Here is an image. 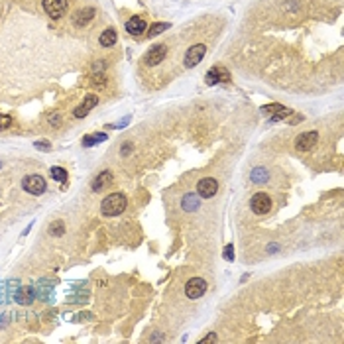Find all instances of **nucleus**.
Wrapping results in <instances>:
<instances>
[{"instance_id":"obj_26","label":"nucleus","mask_w":344,"mask_h":344,"mask_svg":"<svg viewBox=\"0 0 344 344\" xmlns=\"http://www.w3.org/2000/svg\"><path fill=\"white\" fill-rule=\"evenodd\" d=\"M207 343H217V335H215V333L207 335V337H205V339H203V341H201L199 344H207Z\"/></svg>"},{"instance_id":"obj_19","label":"nucleus","mask_w":344,"mask_h":344,"mask_svg":"<svg viewBox=\"0 0 344 344\" xmlns=\"http://www.w3.org/2000/svg\"><path fill=\"white\" fill-rule=\"evenodd\" d=\"M268 177H270V175H268V171H266L264 167H256V169L252 171V181H254V183H266Z\"/></svg>"},{"instance_id":"obj_24","label":"nucleus","mask_w":344,"mask_h":344,"mask_svg":"<svg viewBox=\"0 0 344 344\" xmlns=\"http://www.w3.org/2000/svg\"><path fill=\"white\" fill-rule=\"evenodd\" d=\"M12 126V118L8 114H0V130H6Z\"/></svg>"},{"instance_id":"obj_18","label":"nucleus","mask_w":344,"mask_h":344,"mask_svg":"<svg viewBox=\"0 0 344 344\" xmlns=\"http://www.w3.org/2000/svg\"><path fill=\"white\" fill-rule=\"evenodd\" d=\"M181 207H183V211H197L199 209V197L197 195H185L183 197V201H181Z\"/></svg>"},{"instance_id":"obj_6","label":"nucleus","mask_w":344,"mask_h":344,"mask_svg":"<svg viewBox=\"0 0 344 344\" xmlns=\"http://www.w3.org/2000/svg\"><path fill=\"white\" fill-rule=\"evenodd\" d=\"M217 191H219V181L213 179V177H205V179H201V181L197 183V193H199V197H203V199L215 197Z\"/></svg>"},{"instance_id":"obj_23","label":"nucleus","mask_w":344,"mask_h":344,"mask_svg":"<svg viewBox=\"0 0 344 344\" xmlns=\"http://www.w3.org/2000/svg\"><path fill=\"white\" fill-rule=\"evenodd\" d=\"M167 28H169V24H165V22H159V24H154V26L150 28V31H148V37H156L157 33L165 31Z\"/></svg>"},{"instance_id":"obj_1","label":"nucleus","mask_w":344,"mask_h":344,"mask_svg":"<svg viewBox=\"0 0 344 344\" xmlns=\"http://www.w3.org/2000/svg\"><path fill=\"white\" fill-rule=\"evenodd\" d=\"M126 205H128L126 195H122V193H110L108 197H104V201L100 205V211H102L104 217H118V215H122L126 211Z\"/></svg>"},{"instance_id":"obj_15","label":"nucleus","mask_w":344,"mask_h":344,"mask_svg":"<svg viewBox=\"0 0 344 344\" xmlns=\"http://www.w3.org/2000/svg\"><path fill=\"white\" fill-rule=\"evenodd\" d=\"M33 299H35V289L31 285H24L16 291V303L20 305H30Z\"/></svg>"},{"instance_id":"obj_16","label":"nucleus","mask_w":344,"mask_h":344,"mask_svg":"<svg viewBox=\"0 0 344 344\" xmlns=\"http://www.w3.org/2000/svg\"><path fill=\"white\" fill-rule=\"evenodd\" d=\"M93 18H94V8H83V10H77V12H75L73 22H75V26L83 28V26H87Z\"/></svg>"},{"instance_id":"obj_5","label":"nucleus","mask_w":344,"mask_h":344,"mask_svg":"<svg viewBox=\"0 0 344 344\" xmlns=\"http://www.w3.org/2000/svg\"><path fill=\"white\" fill-rule=\"evenodd\" d=\"M205 291H207V282L201 278H193L185 283V295L189 299H199L205 295Z\"/></svg>"},{"instance_id":"obj_13","label":"nucleus","mask_w":344,"mask_h":344,"mask_svg":"<svg viewBox=\"0 0 344 344\" xmlns=\"http://www.w3.org/2000/svg\"><path fill=\"white\" fill-rule=\"evenodd\" d=\"M110 183H112V171H100V173L94 177L91 187H93L94 193H100V191H104L106 187H110Z\"/></svg>"},{"instance_id":"obj_22","label":"nucleus","mask_w":344,"mask_h":344,"mask_svg":"<svg viewBox=\"0 0 344 344\" xmlns=\"http://www.w3.org/2000/svg\"><path fill=\"white\" fill-rule=\"evenodd\" d=\"M63 232H65L63 220H55V222L49 226V234H51V236H63Z\"/></svg>"},{"instance_id":"obj_12","label":"nucleus","mask_w":344,"mask_h":344,"mask_svg":"<svg viewBox=\"0 0 344 344\" xmlns=\"http://www.w3.org/2000/svg\"><path fill=\"white\" fill-rule=\"evenodd\" d=\"M262 110H264V114H266V116H270L274 122L283 120V118H287V116L291 114V110H289V108H285V106H282V104H268V106H264Z\"/></svg>"},{"instance_id":"obj_28","label":"nucleus","mask_w":344,"mask_h":344,"mask_svg":"<svg viewBox=\"0 0 344 344\" xmlns=\"http://www.w3.org/2000/svg\"><path fill=\"white\" fill-rule=\"evenodd\" d=\"M0 167H2V161H0Z\"/></svg>"},{"instance_id":"obj_14","label":"nucleus","mask_w":344,"mask_h":344,"mask_svg":"<svg viewBox=\"0 0 344 344\" xmlns=\"http://www.w3.org/2000/svg\"><path fill=\"white\" fill-rule=\"evenodd\" d=\"M146 20L144 18H140V16H134V18H130L128 22H126V31L130 33V35H142V31H146Z\"/></svg>"},{"instance_id":"obj_11","label":"nucleus","mask_w":344,"mask_h":344,"mask_svg":"<svg viewBox=\"0 0 344 344\" xmlns=\"http://www.w3.org/2000/svg\"><path fill=\"white\" fill-rule=\"evenodd\" d=\"M96 102H98V96H96V94H87V96L83 98V102L75 108V112H73V114H75L77 118H85V116L93 110L94 106H96Z\"/></svg>"},{"instance_id":"obj_10","label":"nucleus","mask_w":344,"mask_h":344,"mask_svg":"<svg viewBox=\"0 0 344 344\" xmlns=\"http://www.w3.org/2000/svg\"><path fill=\"white\" fill-rule=\"evenodd\" d=\"M165 55H167V47H165L163 43H161V45H154V47L146 53L144 63H146V65H150V67H154V65L163 61V59H165Z\"/></svg>"},{"instance_id":"obj_21","label":"nucleus","mask_w":344,"mask_h":344,"mask_svg":"<svg viewBox=\"0 0 344 344\" xmlns=\"http://www.w3.org/2000/svg\"><path fill=\"white\" fill-rule=\"evenodd\" d=\"M49 173H51V177H53L55 181H59V183H63V181L67 179V171H65L63 167H57V165H55V167H51V169H49Z\"/></svg>"},{"instance_id":"obj_7","label":"nucleus","mask_w":344,"mask_h":344,"mask_svg":"<svg viewBox=\"0 0 344 344\" xmlns=\"http://www.w3.org/2000/svg\"><path fill=\"white\" fill-rule=\"evenodd\" d=\"M205 53H207V47H205L203 43H197V45L189 47V51L185 53V67H189V69L197 67L199 63L203 61Z\"/></svg>"},{"instance_id":"obj_8","label":"nucleus","mask_w":344,"mask_h":344,"mask_svg":"<svg viewBox=\"0 0 344 344\" xmlns=\"http://www.w3.org/2000/svg\"><path fill=\"white\" fill-rule=\"evenodd\" d=\"M205 81H207V85L228 83V81H230V73H228V69H226V67H220V65H217V67H213V69L207 73Z\"/></svg>"},{"instance_id":"obj_9","label":"nucleus","mask_w":344,"mask_h":344,"mask_svg":"<svg viewBox=\"0 0 344 344\" xmlns=\"http://www.w3.org/2000/svg\"><path fill=\"white\" fill-rule=\"evenodd\" d=\"M317 140H319V134H317V132H303V134L297 136L295 148H297L299 152H309L311 148H315Z\"/></svg>"},{"instance_id":"obj_2","label":"nucleus","mask_w":344,"mask_h":344,"mask_svg":"<svg viewBox=\"0 0 344 344\" xmlns=\"http://www.w3.org/2000/svg\"><path fill=\"white\" fill-rule=\"evenodd\" d=\"M22 189L30 195H43L47 189V183L41 175H26L22 179Z\"/></svg>"},{"instance_id":"obj_27","label":"nucleus","mask_w":344,"mask_h":344,"mask_svg":"<svg viewBox=\"0 0 344 344\" xmlns=\"http://www.w3.org/2000/svg\"><path fill=\"white\" fill-rule=\"evenodd\" d=\"M35 148H37V150H49L51 146H49V144H45V142H35Z\"/></svg>"},{"instance_id":"obj_4","label":"nucleus","mask_w":344,"mask_h":344,"mask_svg":"<svg viewBox=\"0 0 344 344\" xmlns=\"http://www.w3.org/2000/svg\"><path fill=\"white\" fill-rule=\"evenodd\" d=\"M41 4H43L45 14L49 18H53V20L61 18L63 14L67 12V0H43Z\"/></svg>"},{"instance_id":"obj_20","label":"nucleus","mask_w":344,"mask_h":344,"mask_svg":"<svg viewBox=\"0 0 344 344\" xmlns=\"http://www.w3.org/2000/svg\"><path fill=\"white\" fill-rule=\"evenodd\" d=\"M102 140H106V134H93V136H85V138H83V146H85V148H89V146L98 144V142H102Z\"/></svg>"},{"instance_id":"obj_17","label":"nucleus","mask_w":344,"mask_h":344,"mask_svg":"<svg viewBox=\"0 0 344 344\" xmlns=\"http://www.w3.org/2000/svg\"><path fill=\"white\" fill-rule=\"evenodd\" d=\"M116 39H118V35H116V30H114V28L104 30L100 33V37H98V41H100L102 47H112V45L116 43Z\"/></svg>"},{"instance_id":"obj_3","label":"nucleus","mask_w":344,"mask_h":344,"mask_svg":"<svg viewBox=\"0 0 344 344\" xmlns=\"http://www.w3.org/2000/svg\"><path fill=\"white\" fill-rule=\"evenodd\" d=\"M250 207L256 215H268V213L272 211V199H270L266 193H256V195L252 197Z\"/></svg>"},{"instance_id":"obj_25","label":"nucleus","mask_w":344,"mask_h":344,"mask_svg":"<svg viewBox=\"0 0 344 344\" xmlns=\"http://www.w3.org/2000/svg\"><path fill=\"white\" fill-rule=\"evenodd\" d=\"M232 252H234V248H232V244H228V246L224 248V258H226L228 262H232V260H234V254H232Z\"/></svg>"}]
</instances>
